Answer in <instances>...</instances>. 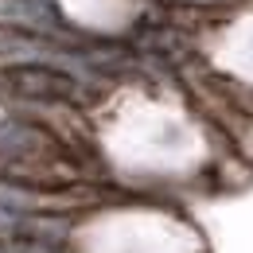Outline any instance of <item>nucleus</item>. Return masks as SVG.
Segmentation results:
<instances>
[{
  "label": "nucleus",
  "instance_id": "f257e3e1",
  "mask_svg": "<svg viewBox=\"0 0 253 253\" xmlns=\"http://www.w3.org/2000/svg\"><path fill=\"white\" fill-rule=\"evenodd\" d=\"M63 253H211L179 203L132 199L74 218Z\"/></svg>",
  "mask_w": 253,
  "mask_h": 253
}]
</instances>
